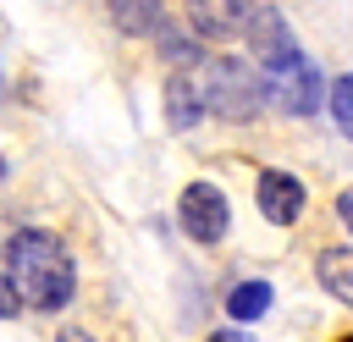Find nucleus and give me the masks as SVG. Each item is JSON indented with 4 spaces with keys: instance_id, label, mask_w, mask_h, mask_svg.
Here are the masks:
<instances>
[{
    "instance_id": "nucleus-1",
    "label": "nucleus",
    "mask_w": 353,
    "mask_h": 342,
    "mask_svg": "<svg viewBox=\"0 0 353 342\" xmlns=\"http://www.w3.org/2000/svg\"><path fill=\"white\" fill-rule=\"evenodd\" d=\"M6 281L17 287V298L28 309H66L72 303V287H77V270H72V254L61 248V237L39 232V226H22L11 232L6 243Z\"/></svg>"
},
{
    "instance_id": "nucleus-2",
    "label": "nucleus",
    "mask_w": 353,
    "mask_h": 342,
    "mask_svg": "<svg viewBox=\"0 0 353 342\" xmlns=\"http://www.w3.org/2000/svg\"><path fill=\"white\" fill-rule=\"evenodd\" d=\"M204 105L215 110V116H226V121H254L259 110H265V77H259V66L254 61H243V55H215V61H204Z\"/></svg>"
},
{
    "instance_id": "nucleus-3",
    "label": "nucleus",
    "mask_w": 353,
    "mask_h": 342,
    "mask_svg": "<svg viewBox=\"0 0 353 342\" xmlns=\"http://www.w3.org/2000/svg\"><path fill=\"white\" fill-rule=\"evenodd\" d=\"M259 77H265V105H276L281 116H309L314 99H320V72H314V61L303 55V44H292V50L276 55V61H265Z\"/></svg>"
},
{
    "instance_id": "nucleus-4",
    "label": "nucleus",
    "mask_w": 353,
    "mask_h": 342,
    "mask_svg": "<svg viewBox=\"0 0 353 342\" xmlns=\"http://www.w3.org/2000/svg\"><path fill=\"white\" fill-rule=\"evenodd\" d=\"M226 221H232V210H226V193L215 182H188L182 188V232L193 243H221Z\"/></svg>"
},
{
    "instance_id": "nucleus-5",
    "label": "nucleus",
    "mask_w": 353,
    "mask_h": 342,
    "mask_svg": "<svg viewBox=\"0 0 353 342\" xmlns=\"http://www.w3.org/2000/svg\"><path fill=\"white\" fill-rule=\"evenodd\" d=\"M254 11V0H188V22L199 39H248Z\"/></svg>"
},
{
    "instance_id": "nucleus-6",
    "label": "nucleus",
    "mask_w": 353,
    "mask_h": 342,
    "mask_svg": "<svg viewBox=\"0 0 353 342\" xmlns=\"http://www.w3.org/2000/svg\"><path fill=\"white\" fill-rule=\"evenodd\" d=\"M259 215L270 226H292L303 215V182L287 177V171H265L259 177Z\"/></svg>"
},
{
    "instance_id": "nucleus-7",
    "label": "nucleus",
    "mask_w": 353,
    "mask_h": 342,
    "mask_svg": "<svg viewBox=\"0 0 353 342\" xmlns=\"http://www.w3.org/2000/svg\"><path fill=\"white\" fill-rule=\"evenodd\" d=\"M204 83L199 77H171L165 83V116H171V127L182 132V127H193V121H204Z\"/></svg>"
},
{
    "instance_id": "nucleus-8",
    "label": "nucleus",
    "mask_w": 353,
    "mask_h": 342,
    "mask_svg": "<svg viewBox=\"0 0 353 342\" xmlns=\"http://www.w3.org/2000/svg\"><path fill=\"white\" fill-rule=\"evenodd\" d=\"M110 22L121 28V33H160L165 28V6L160 0H110Z\"/></svg>"
},
{
    "instance_id": "nucleus-9",
    "label": "nucleus",
    "mask_w": 353,
    "mask_h": 342,
    "mask_svg": "<svg viewBox=\"0 0 353 342\" xmlns=\"http://www.w3.org/2000/svg\"><path fill=\"white\" fill-rule=\"evenodd\" d=\"M314 270H320V281H325L336 298H347V303H353V248H320Z\"/></svg>"
},
{
    "instance_id": "nucleus-10",
    "label": "nucleus",
    "mask_w": 353,
    "mask_h": 342,
    "mask_svg": "<svg viewBox=\"0 0 353 342\" xmlns=\"http://www.w3.org/2000/svg\"><path fill=\"white\" fill-rule=\"evenodd\" d=\"M270 298H276L270 281H237V287L226 292V314H232V320H259V314L270 309Z\"/></svg>"
},
{
    "instance_id": "nucleus-11",
    "label": "nucleus",
    "mask_w": 353,
    "mask_h": 342,
    "mask_svg": "<svg viewBox=\"0 0 353 342\" xmlns=\"http://www.w3.org/2000/svg\"><path fill=\"white\" fill-rule=\"evenodd\" d=\"M331 116H336V127H342V138H353V72L331 83Z\"/></svg>"
},
{
    "instance_id": "nucleus-12",
    "label": "nucleus",
    "mask_w": 353,
    "mask_h": 342,
    "mask_svg": "<svg viewBox=\"0 0 353 342\" xmlns=\"http://www.w3.org/2000/svg\"><path fill=\"white\" fill-rule=\"evenodd\" d=\"M17 309H22V298H17V287H11L6 276H0V320H11Z\"/></svg>"
},
{
    "instance_id": "nucleus-13",
    "label": "nucleus",
    "mask_w": 353,
    "mask_h": 342,
    "mask_svg": "<svg viewBox=\"0 0 353 342\" xmlns=\"http://www.w3.org/2000/svg\"><path fill=\"white\" fill-rule=\"evenodd\" d=\"M336 215H342V226L353 232V188H342V193H336Z\"/></svg>"
},
{
    "instance_id": "nucleus-14",
    "label": "nucleus",
    "mask_w": 353,
    "mask_h": 342,
    "mask_svg": "<svg viewBox=\"0 0 353 342\" xmlns=\"http://www.w3.org/2000/svg\"><path fill=\"white\" fill-rule=\"evenodd\" d=\"M55 342H99V336H94V331H83V325H66Z\"/></svg>"
},
{
    "instance_id": "nucleus-15",
    "label": "nucleus",
    "mask_w": 353,
    "mask_h": 342,
    "mask_svg": "<svg viewBox=\"0 0 353 342\" xmlns=\"http://www.w3.org/2000/svg\"><path fill=\"white\" fill-rule=\"evenodd\" d=\"M210 342H248V336H243V331H215Z\"/></svg>"
},
{
    "instance_id": "nucleus-16",
    "label": "nucleus",
    "mask_w": 353,
    "mask_h": 342,
    "mask_svg": "<svg viewBox=\"0 0 353 342\" xmlns=\"http://www.w3.org/2000/svg\"><path fill=\"white\" fill-rule=\"evenodd\" d=\"M342 342H353V336H342Z\"/></svg>"
}]
</instances>
